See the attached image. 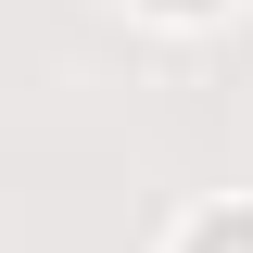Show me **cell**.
Masks as SVG:
<instances>
[{
    "label": "cell",
    "mask_w": 253,
    "mask_h": 253,
    "mask_svg": "<svg viewBox=\"0 0 253 253\" xmlns=\"http://www.w3.org/2000/svg\"><path fill=\"white\" fill-rule=\"evenodd\" d=\"M190 253H253V215H215V228H203Z\"/></svg>",
    "instance_id": "6da1fadb"
}]
</instances>
